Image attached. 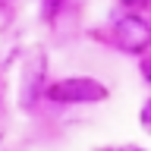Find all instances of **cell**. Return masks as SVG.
<instances>
[{
	"mask_svg": "<svg viewBox=\"0 0 151 151\" xmlns=\"http://www.w3.org/2000/svg\"><path fill=\"white\" fill-rule=\"evenodd\" d=\"M47 69H50L47 50L41 47L28 50V57L19 66V85H16V104L22 113H35L38 104L47 101Z\"/></svg>",
	"mask_w": 151,
	"mask_h": 151,
	"instance_id": "1",
	"label": "cell"
},
{
	"mask_svg": "<svg viewBox=\"0 0 151 151\" xmlns=\"http://www.w3.org/2000/svg\"><path fill=\"white\" fill-rule=\"evenodd\" d=\"M113 44L120 47L123 54L142 57L151 47V22L142 13H123L113 22Z\"/></svg>",
	"mask_w": 151,
	"mask_h": 151,
	"instance_id": "3",
	"label": "cell"
},
{
	"mask_svg": "<svg viewBox=\"0 0 151 151\" xmlns=\"http://www.w3.org/2000/svg\"><path fill=\"white\" fill-rule=\"evenodd\" d=\"M110 88L91 76H66L47 85V101L60 107H82V104H104Z\"/></svg>",
	"mask_w": 151,
	"mask_h": 151,
	"instance_id": "2",
	"label": "cell"
},
{
	"mask_svg": "<svg viewBox=\"0 0 151 151\" xmlns=\"http://www.w3.org/2000/svg\"><path fill=\"white\" fill-rule=\"evenodd\" d=\"M139 126H142V129H145V132L151 135V98H148L145 104H142V110H139Z\"/></svg>",
	"mask_w": 151,
	"mask_h": 151,
	"instance_id": "4",
	"label": "cell"
},
{
	"mask_svg": "<svg viewBox=\"0 0 151 151\" xmlns=\"http://www.w3.org/2000/svg\"><path fill=\"white\" fill-rule=\"evenodd\" d=\"M142 69H145V76H148V79H151V63H145V66H142Z\"/></svg>",
	"mask_w": 151,
	"mask_h": 151,
	"instance_id": "5",
	"label": "cell"
},
{
	"mask_svg": "<svg viewBox=\"0 0 151 151\" xmlns=\"http://www.w3.org/2000/svg\"><path fill=\"white\" fill-rule=\"evenodd\" d=\"M123 151H142V148H135V145H129V148H123Z\"/></svg>",
	"mask_w": 151,
	"mask_h": 151,
	"instance_id": "6",
	"label": "cell"
}]
</instances>
